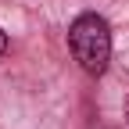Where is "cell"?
I'll use <instances>...</instances> for the list:
<instances>
[{"label":"cell","mask_w":129,"mask_h":129,"mask_svg":"<svg viewBox=\"0 0 129 129\" xmlns=\"http://www.w3.org/2000/svg\"><path fill=\"white\" fill-rule=\"evenodd\" d=\"M68 47H72V57L79 61V68L86 75H101L111 61V29L101 14H79V18L68 25Z\"/></svg>","instance_id":"6da1fadb"},{"label":"cell","mask_w":129,"mask_h":129,"mask_svg":"<svg viewBox=\"0 0 129 129\" xmlns=\"http://www.w3.org/2000/svg\"><path fill=\"white\" fill-rule=\"evenodd\" d=\"M4 50H7V32L0 29V54H4Z\"/></svg>","instance_id":"7a4b0ae2"}]
</instances>
